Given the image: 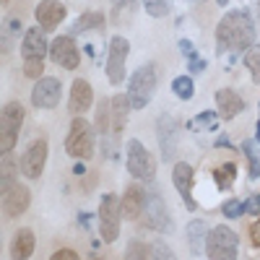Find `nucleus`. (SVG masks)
I'll use <instances>...</instances> for the list:
<instances>
[{
  "label": "nucleus",
  "mask_w": 260,
  "mask_h": 260,
  "mask_svg": "<svg viewBox=\"0 0 260 260\" xmlns=\"http://www.w3.org/2000/svg\"><path fill=\"white\" fill-rule=\"evenodd\" d=\"M255 42V21L247 11H229L216 26V52H247Z\"/></svg>",
  "instance_id": "nucleus-1"
},
{
  "label": "nucleus",
  "mask_w": 260,
  "mask_h": 260,
  "mask_svg": "<svg viewBox=\"0 0 260 260\" xmlns=\"http://www.w3.org/2000/svg\"><path fill=\"white\" fill-rule=\"evenodd\" d=\"M45 29L42 26H31L24 34L21 42V57H24V76L26 78H42L45 73V57L50 52V45L45 39Z\"/></svg>",
  "instance_id": "nucleus-2"
},
{
  "label": "nucleus",
  "mask_w": 260,
  "mask_h": 260,
  "mask_svg": "<svg viewBox=\"0 0 260 260\" xmlns=\"http://www.w3.org/2000/svg\"><path fill=\"white\" fill-rule=\"evenodd\" d=\"M156 78H159V71H156L154 62H146L141 68H136V73L127 81V99L133 104V110L148 107L151 96L156 91Z\"/></svg>",
  "instance_id": "nucleus-3"
},
{
  "label": "nucleus",
  "mask_w": 260,
  "mask_h": 260,
  "mask_svg": "<svg viewBox=\"0 0 260 260\" xmlns=\"http://www.w3.org/2000/svg\"><path fill=\"white\" fill-rule=\"evenodd\" d=\"M206 255L208 260H237L240 255V237L234 229L226 224H219L208 232V242H206Z\"/></svg>",
  "instance_id": "nucleus-4"
},
{
  "label": "nucleus",
  "mask_w": 260,
  "mask_h": 260,
  "mask_svg": "<svg viewBox=\"0 0 260 260\" xmlns=\"http://www.w3.org/2000/svg\"><path fill=\"white\" fill-rule=\"evenodd\" d=\"M122 219H125L122 216V201L115 192H104L102 203H99V232H102V240L107 245H112L120 237V221Z\"/></svg>",
  "instance_id": "nucleus-5"
},
{
  "label": "nucleus",
  "mask_w": 260,
  "mask_h": 260,
  "mask_svg": "<svg viewBox=\"0 0 260 260\" xmlns=\"http://www.w3.org/2000/svg\"><path fill=\"white\" fill-rule=\"evenodd\" d=\"M65 151L73 159H91L94 156V133L91 122L83 117H73L68 138H65Z\"/></svg>",
  "instance_id": "nucleus-6"
},
{
  "label": "nucleus",
  "mask_w": 260,
  "mask_h": 260,
  "mask_svg": "<svg viewBox=\"0 0 260 260\" xmlns=\"http://www.w3.org/2000/svg\"><path fill=\"white\" fill-rule=\"evenodd\" d=\"M125 164H127V172L130 177H136L141 182H151L156 177V161L154 156L146 151V146L141 141H127V148H125Z\"/></svg>",
  "instance_id": "nucleus-7"
},
{
  "label": "nucleus",
  "mask_w": 260,
  "mask_h": 260,
  "mask_svg": "<svg viewBox=\"0 0 260 260\" xmlns=\"http://www.w3.org/2000/svg\"><path fill=\"white\" fill-rule=\"evenodd\" d=\"M21 125H24V107L18 102H8L0 112V151H13Z\"/></svg>",
  "instance_id": "nucleus-8"
},
{
  "label": "nucleus",
  "mask_w": 260,
  "mask_h": 260,
  "mask_svg": "<svg viewBox=\"0 0 260 260\" xmlns=\"http://www.w3.org/2000/svg\"><path fill=\"white\" fill-rule=\"evenodd\" d=\"M143 216H146L148 229H156V232H164V234H169L172 229H175V221H172L169 208H167L159 190H148L146 192V213Z\"/></svg>",
  "instance_id": "nucleus-9"
},
{
  "label": "nucleus",
  "mask_w": 260,
  "mask_h": 260,
  "mask_svg": "<svg viewBox=\"0 0 260 260\" xmlns=\"http://www.w3.org/2000/svg\"><path fill=\"white\" fill-rule=\"evenodd\" d=\"M47 154H50V146L45 138L29 141L24 156H21V175L29 180H39L42 172H45V164H47Z\"/></svg>",
  "instance_id": "nucleus-10"
},
{
  "label": "nucleus",
  "mask_w": 260,
  "mask_h": 260,
  "mask_svg": "<svg viewBox=\"0 0 260 260\" xmlns=\"http://www.w3.org/2000/svg\"><path fill=\"white\" fill-rule=\"evenodd\" d=\"M156 143L161 148V159L175 161V151L180 143V127H177V120L167 112L156 117Z\"/></svg>",
  "instance_id": "nucleus-11"
},
{
  "label": "nucleus",
  "mask_w": 260,
  "mask_h": 260,
  "mask_svg": "<svg viewBox=\"0 0 260 260\" xmlns=\"http://www.w3.org/2000/svg\"><path fill=\"white\" fill-rule=\"evenodd\" d=\"M130 45L125 37H112L110 47H107V78L112 86L125 81V60H127Z\"/></svg>",
  "instance_id": "nucleus-12"
},
{
  "label": "nucleus",
  "mask_w": 260,
  "mask_h": 260,
  "mask_svg": "<svg viewBox=\"0 0 260 260\" xmlns=\"http://www.w3.org/2000/svg\"><path fill=\"white\" fill-rule=\"evenodd\" d=\"M60 94H62V83L55 76H42L31 89V104L37 110H52L60 102Z\"/></svg>",
  "instance_id": "nucleus-13"
},
{
  "label": "nucleus",
  "mask_w": 260,
  "mask_h": 260,
  "mask_svg": "<svg viewBox=\"0 0 260 260\" xmlns=\"http://www.w3.org/2000/svg\"><path fill=\"white\" fill-rule=\"evenodd\" d=\"M50 55H52V60L60 65V68H65V71H76L78 65H81V52H78V47H76V42H73L71 34L55 37L52 45H50Z\"/></svg>",
  "instance_id": "nucleus-14"
},
{
  "label": "nucleus",
  "mask_w": 260,
  "mask_h": 260,
  "mask_svg": "<svg viewBox=\"0 0 260 260\" xmlns=\"http://www.w3.org/2000/svg\"><path fill=\"white\" fill-rule=\"evenodd\" d=\"M192 177H195V172H192V167L187 161H177L175 167H172V185H175L177 192L182 195L187 211L198 208V203L192 201Z\"/></svg>",
  "instance_id": "nucleus-15"
},
{
  "label": "nucleus",
  "mask_w": 260,
  "mask_h": 260,
  "mask_svg": "<svg viewBox=\"0 0 260 260\" xmlns=\"http://www.w3.org/2000/svg\"><path fill=\"white\" fill-rule=\"evenodd\" d=\"M34 18L39 21V26L45 31H55L65 21V6L60 0H42L34 11Z\"/></svg>",
  "instance_id": "nucleus-16"
},
{
  "label": "nucleus",
  "mask_w": 260,
  "mask_h": 260,
  "mask_svg": "<svg viewBox=\"0 0 260 260\" xmlns=\"http://www.w3.org/2000/svg\"><path fill=\"white\" fill-rule=\"evenodd\" d=\"M94 104V91L86 78H76L71 86V96H68V107H71V115L81 117L83 112H89Z\"/></svg>",
  "instance_id": "nucleus-17"
},
{
  "label": "nucleus",
  "mask_w": 260,
  "mask_h": 260,
  "mask_svg": "<svg viewBox=\"0 0 260 260\" xmlns=\"http://www.w3.org/2000/svg\"><path fill=\"white\" fill-rule=\"evenodd\" d=\"M29 203H31V192H29L26 185H16L3 195V211H6L8 219H18V216L29 208Z\"/></svg>",
  "instance_id": "nucleus-18"
},
{
  "label": "nucleus",
  "mask_w": 260,
  "mask_h": 260,
  "mask_svg": "<svg viewBox=\"0 0 260 260\" xmlns=\"http://www.w3.org/2000/svg\"><path fill=\"white\" fill-rule=\"evenodd\" d=\"M34 247H37V237L29 226H24L13 234V240L8 245V255L11 260H29L34 255Z\"/></svg>",
  "instance_id": "nucleus-19"
},
{
  "label": "nucleus",
  "mask_w": 260,
  "mask_h": 260,
  "mask_svg": "<svg viewBox=\"0 0 260 260\" xmlns=\"http://www.w3.org/2000/svg\"><path fill=\"white\" fill-rule=\"evenodd\" d=\"M146 213V190L138 185H130L122 195V216L127 221H136Z\"/></svg>",
  "instance_id": "nucleus-20"
},
{
  "label": "nucleus",
  "mask_w": 260,
  "mask_h": 260,
  "mask_svg": "<svg viewBox=\"0 0 260 260\" xmlns=\"http://www.w3.org/2000/svg\"><path fill=\"white\" fill-rule=\"evenodd\" d=\"M216 104H219V115L224 120H234L237 115L245 110L242 96L237 91H232V89H219V91H216Z\"/></svg>",
  "instance_id": "nucleus-21"
},
{
  "label": "nucleus",
  "mask_w": 260,
  "mask_h": 260,
  "mask_svg": "<svg viewBox=\"0 0 260 260\" xmlns=\"http://www.w3.org/2000/svg\"><path fill=\"white\" fill-rule=\"evenodd\" d=\"M208 224L203 219H192L187 224V245H190V252L192 255H201L206 252V242H208Z\"/></svg>",
  "instance_id": "nucleus-22"
},
{
  "label": "nucleus",
  "mask_w": 260,
  "mask_h": 260,
  "mask_svg": "<svg viewBox=\"0 0 260 260\" xmlns=\"http://www.w3.org/2000/svg\"><path fill=\"white\" fill-rule=\"evenodd\" d=\"M112 104V130H115V136L122 133V127L127 122V112L133 110V104H130L127 94H115V99H110Z\"/></svg>",
  "instance_id": "nucleus-23"
},
{
  "label": "nucleus",
  "mask_w": 260,
  "mask_h": 260,
  "mask_svg": "<svg viewBox=\"0 0 260 260\" xmlns=\"http://www.w3.org/2000/svg\"><path fill=\"white\" fill-rule=\"evenodd\" d=\"M18 167L13 161V151H3V159H0V190H3V195L16 187V175H18Z\"/></svg>",
  "instance_id": "nucleus-24"
},
{
  "label": "nucleus",
  "mask_w": 260,
  "mask_h": 260,
  "mask_svg": "<svg viewBox=\"0 0 260 260\" xmlns=\"http://www.w3.org/2000/svg\"><path fill=\"white\" fill-rule=\"evenodd\" d=\"M89 29H96V31H102L104 29V13H99V11H89V13H83L76 24L71 26V37L73 34H81V31H89Z\"/></svg>",
  "instance_id": "nucleus-25"
},
{
  "label": "nucleus",
  "mask_w": 260,
  "mask_h": 260,
  "mask_svg": "<svg viewBox=\"0 0 260 260\" xmlns=\"http://www.w3.org/2000/svg\"><path fill=\"white\" fill-rule=\"evenodd\" d=\"M240 148H242V154L247 156V164H250V180H257L260 177V143L247 138V141H242Z\"/></svg>",
  "instance_id": "nucleus-26"
},
{
  "label": "nucleus",
  "mask_w": 260,
  "mask_h": 260,
  "mask_svg": "<svg viewBox=\"0 0 260 260\" xmlns=\"http://www.w3.org/2000/svg\"><path fill=\"white\" fill-rule=\"evenodd\" d=\"M136 11H138V0H117L115 8H112V21L120 24V26H125V24L133 21Z\"/></svg>",
  "instance_id": "nucleus-27"
},
{
  "label": "nucleus",
  "mask_w": 260,
  "mask_h": 260,
  "mask_svg": "<svg viewBox=\"0 0 260 260\" xmlns=\"http://www.w3.org/2000/svg\"><path fill=\"white\" fill-rule=\"evenodd\" d=\"M234 180H237V164L226 161V164L213 169V182H216V187H219V190H229L234 185Z\"/></svg>",
  "instance_id": "nucleus-28"
},
{
  "label": "nucleus",
  "mask_w": 260,
  "mask_h": 260,
  "mask_svg": "<svg viewBox=\"0 0 260 260\" xmlns=\"http://www.w3.org/2000/svg\"><path fill=\"white\" fill-rule=\"evenodd\" d=\"M172 91H175V96L177 99H192V94H195V83H192V78L190 76H177L175 81H172Z\"/></svg>",
  "instance_id": "nucleus-29"
},
{
  "label": "nucleus",
  "mask_w": 260,
  "mask_h": 260,
  "mask_svg": "<svg viewBox=\"0 0 260 260\" xmlns=\"http://www.w3.org/2000/svg\"><path fill=\"white\" fill-rule=\"evenodd\" d=\"M190 127L192 130H198V127L201 130H216V127H219V112H211V110L208 112H201L198 117L190 120Z\"/></svg>",
  "instance_id": "nucleus-30"
},
{
  "label": "nucleus",
  "mask_w": 260,
  "mask_h": 260,
  "mask_svg": "<svg viewBox=\"0 0 260 260\" xmlns=\"http://www.w3.org/2000/svg\"><path fill=\"white\" fill-rule=\"evenodd\" d=\"M112 125V104L110 102H102L96 107V130L102 136H107V130Z\"/></svg>",
  "instance_id": "nucleus-31"
},
{
  "label": "nucleus",
  "mask_w": 260,
  "mask_h": 260,
  "mask_svg": "<svg viewBox=\"0 0 260 260\" xmlns=\"http://www.w3.org/2000/svg\"><path fill=\"white\" fill-rule=\"evenodd\" d=\"M245 65H247V71H250V76H252V83L260 86V47L252 45V47L245 52Z\"/></svg>",
  "instance_id": "nucleus-32"
},
{
  "label": "nucleus",
  "mask_w": 260,
  "mask_h": 260,
  "mask_svg": "<svg viewBox=\"0 0 260 260\" xmlns=\"http://www.w3.org/2000/svg\"><path fill=\"white\" fill-rule=\"evenodd\" d=\"M125 260H151V247L141 240H130L125 250Z\"/></svg>",
  "instance_id": "nucleus-33"
},
{
  "label": "nucleus",
  "mask_w": 260,
  "mask_h": 260,
  "mask_svg": "<svg viewBox=\"0 0 260 260\" xmlns=\"http://www.w3.org/2000/svg\"><path fill=\"white\" fill-rule=\"evenodd\" d=\"M143 8L151 18H161L169 13V0H143Z\"/></svg>",
  "instance_id": "nucleus-34"
},
{
  "label": "nucleus",
  "mask_w": 260,
  "mask_h": 260,
  "mask_svg": "<svg viewBox=\"0 0 260 260\" xmlns=\"http://www.w3.org/2000/svg\"><path fill=\"white\" fill-rule=\"evenodd\" d=\"M151 260H177V255L172 252V247L164 240H156L151 245Z\"/></svg>",
  "instance_id": "nucleus-35"
},
{
  "label": "nucleus",
  "mask_w": 260,
  "mask_h": 260,
  "mask_svg": "<svg viewBox=\"0 0 260 260\" xmlns=\"http://www.w3.org/2000/svg\"><path fill=\"white\" fill-rule=\"evenodd\" d=\"M245 211H247V208H245V203H242L240 198H232V201H226V203L221 206V213L226 216V219H240Z\"/></svg>",
  "instance_id": "nucleus-36"
},
{
  "label": "nucleus",
  "mask_w": 260,
  "mask_h": 260,
  "mask_svg": "<svg viewBox=\"0 0 260 260\" xmlns=\"http://www.w3.org/2000/svg\"><path fill=\"white\" fill-rule=\"evenodd\" d=\"M50 260H78V255H76V250H68V247H62V250L52 252V255H50Z\"/></svg>",
  "instance_id": "nucleus-37"
},
{
  "label": "nucleus",
  "mask_w": 260,
  "mask_h": 260,
  "mask_svg": "<svg viewBox=\"0 0 260 260\" xmlns=\"http://www.w3.org/2000/svg\"><path fill=\"white\" fill-rule=\"evenodd\" d=\"M245 208H247V213L260 216V195H250V198L245 201Z\"/></svg>",
  "instance_id": "nucleus-38"
},
{
  "label": "nucleus",
  "mask_w": 260,
  "mask_h": 260,
  "mask_svg": "<svg viewBox=\"0 0 260 260\" xmlns=\"http://www.w3.org/2000/svg\"><path fill=\"white\" fill-rule=\"evenodd\" d=\"M187 68H190V73H203L206 71V60L203 57H192V60H187Z\"/></svg>",
  "instance_id": "nucleus-39"
},
{
  "label": "nucleus",
  "mask_w": 260,
  "mask_h": 260,
  "mask_svg": "<svg viewBox=\"0 0 260 260\" xmlns=\"http://www.w3.org/2000/svg\"><path fill=\"white\" fill-rule=\"evenodd\" d=\"M180 52H182L187 60L198 57V52H195V50H192V45H190V39H180Z\"/></svg>",
  "instance_id": "nucleus-40"
},
{
  "label": "nucleus",
  "mask_w": 260,
  "mask_h": 260,
  "mask_svg": "<svg viewBox=\"0 0 260 260\" xmlns=\"http://www.w3.org/2000/svg\"><path fill=\"white\" fill-rule=\"evenodd\" d=\"M250 240H252V245L260 250V216H257V221L250 226Z\"/></svg>",
  "instance_id": "nucleus-41"
},
{
  "label": "nucleus",
  "mask_w": 260,
  "mask_h": 260,
  "mask_svg": "<svg viewBox=\"0 0 260 260\" xmlns=\"http://www.w3.org/2000/svg\"><path fill=\"white\" fill-rule=\"evenodd\" d=\"M216 146H224V148H234V146H229V141H226V138H219V141H216Z\"/></svg>",
  "instance_id": "nucleus-42"
},
{
  "label": "nucleus",
  "mask_w": 260,
  "mask_h": 260,
  "mask_svg": "<svg viewBox=\"0 0 260 260\" xmlns=\"http://www.w3.org/2000/svg\"><path fill=\"white\" fill-rule=\"evenodd\" d=\"M257 143H260V117H257Z\"/></svg>",
  "instance_id": "nucleus-43"
},
{
  "label": "nucleus",
  "mask_w": 260,
  "mask_h": 260,
  "mask_svg": "<svg viewBox=\"0 0 260 260\" xmlns=\"http://www.w3.org/2000/svg\"><path fill=\"white\" fill-rule=\"evenodd\" d=\"M216 3H219V6H226V3H229V0H216Z\"/></svg>",
  "instance_id": "nucleus-44"
},
{
  "label": "nucleus",
  "mask_w": 260,
  "mask_h": 260,
  "mask_svg": "<svg viewBox=\"0 0 260 260\" xmlns=\"http://www.w3.org/2000/svg\"><path fill=\"white\" fill-rule=\"evenodd\" d=\"M257 18H260V0H257Z\"/></svg>",
  "instance_id": "nucleus-45"
},
{
  "label": "nucleus",
  "mask_w": 260,
  "mask_h": 260,
  "mask_svg": "<svg viewBox=\"0 0 260 260\" xmlns=\"http://www.w3.org/2000/svg\"><path fill=\"white\" fill-rule=\"evenodd\" d=\"M89 260H102V257H89Z\"/></svg>",
  "instance_id": "nucleus-46"
},
{
  "label": "nucleus",
  "mask_w": 260,
  "mask_h": 260,
  "mask_svg": "<svg viewBox=\"0 0 260 260\" xmlns=\"http://www.w3.org/2000/svg\"><path fill=\"white\" fill-rule=\"evenodd\" d=\"M0 3H3V6H6V3H8V0H0Z\"/></svg>",
  "instance_id": "nucleus-47"
},
{
  "label": "nucleus",
  "mask_w": 260,
  "mask_h": 260,
  "mask_svg": "<svg viewBox=\"0 0 260 260\" xmlns=\"http://www.w3.org/2000/svg\"><path fill=\"white\" fill-rule=\"evenodd\" d=\"M257 110H260V104H257Z\"/></svg>",
  "instance_id": "nucleus-48"
}]
</instances>
